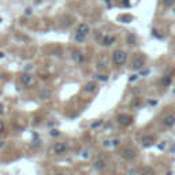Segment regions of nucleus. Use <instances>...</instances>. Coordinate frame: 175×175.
<instances>
[{
  "mask_svg": "<svg viewBox=\"0 0 175 175\" xmlns=\"http://www.w3.org/2000/svg\"><path fill=\"white\" fill-rule=\"evenodd\" d=\"M126 60H127V53L125 51H122V49L114 51V53H112V62L116 66H123L126 63Z\"/></svg>",
  "mask_w": 175,
  "mask_h": 175,
  "instance_id": "nucleus-1",
  "label": "nucleus"
},
{
  "mask_svg": "<svg viewBox=\"0 0 175 175\" xmlns=\"http://www.w3.org/2000/svg\"><path fill=\"white\" fill-rule=\"evenodd\" d=\"M131 122H133V118H131L130 115H126V114L118 115V123H119V125L129 126V125H131Z\"/></svg>",
  "mask_w": 175,
  "mask_h": 175,
  "instance_id": "nucleus-2",
  "label": "nucleus"
},
{
  "mask_svg": "<svg viewBox=\"0 0 175 175\" xmlns=\"http://www.w3.org/2000/svg\"><path fill=\"white\" fill-rule=\"evenodd\" d=\"M19 79H21V84L23 85V86H26V88L34 84V78H33V77L30 75V74H26V73L22 74L21 78H19Z\"/></svg>",
  "mask_w": 175,
  "mask_h": 175,
  "instance_id": "nucleus-3",
  "label": "nucleus"
},
{
  "mask_svg": "<svg viewBox=\"0 0 175 175\" xmlns=\"http://www.w3.org/2000/svg\"><path fill=\"white\" fill-rule=\"evenodd\" d=\"M66 150H67V145L64 144V142H56L53 146V153L55 155H63V153H66Z\"/></svg>",
  "mask_w": 175,
  "mask_h": 175,
  "instance_id": "nucleus-4",
  "label": "nucleus"
},
{
  "mask_svg": "<svg viewBox=\"0 0 175 175\" xmlns=\"http://www.w3.org/2000/svg\"><path fill=\"white\" fill-rule=\"evenodd\" d=\"M145 64V57L144 56H137L133 60V68L134 70H141Z\"/></svg>",
  "mask_w": 175,
  "mask_h": 175,
  "instance_id": "nucleus-5",
  "label": "nucleus"
},
{
  "mask_svg": "<svg viewBox=\"0 0 175 175\" xmlns=\"http://www.w3.org/2000/svg\"><path fill=\"white\" fill-rule=\"evenodd\" d=\"M136 155H137V152L133 149V148H126L122 153V157L126 159V160H133V159L136 157Z\"/></svg>",
  "mask_w": 175,
  "mask_h": 175,
  "instance_id": "nucleus-6",
  "label": "nucleus"
},
{
  "mask_svg": "<svg viewBox=\"0 0 175 175\" xmlns=\"http://www.w3.org/2000/svg\"><path fill=\"white\" fill-rule=\"evenodd\" d=\"M77 33H79V34H82V36H85V37H86V36L90 33L89 25H88V23H79L78 27H77Z\"/></svg>",
  "mask_w": 175,
  "mask_h": 175,
  "instance_id": "nucleus-7",
  "label": "nucleus"
},
{
  "mask_svg": "<svg viewBox=\"0 0 175 175\" xmlns=\"http://www.w3.org/2000/svg\"><path fill=\"white\" fill-rule=\"evenodd\" d=\"M163 125L167 126V127H171V126L175 125V116L174 115H166L163 119Z\"/></svg>",
  "mask_w": 175,
  "mask_h": 175,
  "instance_id": "nucleus-8",
  "label": "nucleus"
},
{
  "mask_svg": "<svg viewBox=\"0 0 175 175\" xmlns=\"http://www.w3.org/2000/svg\"><path fill=\"white\" fill-rule=\"evenodd\" d=\"M115 41H116V38H115L114 36H104L101 43H103L104 46H109V45H112V44H115Z\"/></svg>",
  "mask_w": 175,
  "mask_h": 175,
  "instance_id": "nucleus-9",
  "label": "nucleus"
},
{
  "mask_svg": "<svg viewBox=\"0 0 175 175\" xmlns=\"http://www.w3.org/2000/svg\"><path fill=\"white\" fill-rule=\"evenodd\" d=\"M141 142L144 146H152V145L155 144V138H153L152 136H145L144 138L141 139Z\"/></svg>",
  "mask_w": 175,
  "mask_h": 175,
  "instance_id": "nucleus-10",
  "label": "nucleus"
},
{
  "mask_svg": "<svg viewBox=\"0 0 175 175\" xmlns=\"http://www.w3.org/2000/svg\"><path fill=\"white\" fill-rule=\"evenodd\" d=\"M97 89V84H96V82H88L86 85H85L84 86V90L85 92H88V93H92V92H94V90Z\"/></svg>",
  "mask_w": 175,
  "mask_h": 175,
  "instance_id": "nucleus-11",
  "label": "nucleus"
},
{
  "mask_svg": "<svg viewBox=\"0 0 175 175\" xmlns=\"http://www.w3.org/2000/svg\"><path fill=\"white\" fill-rule=\"evenodd\" d=\"M73 59L75 60L77 63H82V62L85 60V56L82 55L81 51H74V52H73Z\"/></svg>",
  "mask_w": 175,
  "mask_h": 175,
  "instance_id": "nucleus-12",
  "label": "nucleus"
},
{
  "mask_svg": "<svg viewBox=\"0 0 175 175\" xmlns=\"http://www.w3.org/2000/svg\"><path fill=\"white\" fill-rule=\"evenodd\" d=\"M93 167H94L96 170H103L107 167V163H105V160H103V159H98V160H96L94 163H93Z\"/></svg>",
  "mask_w": 175,
  "mask_h": 175,
  "instance_id": "nucleus-13",
  "label": "nucleus"
},
{
  "mask_svg": "<svg viewBox=\"0 0 175 175\" xmlns=\"http://www.w3.org/2000/svg\"><path fill=\"white\" fill-rule=\"evenodd\" d=\"M49 97H51V92H49L48 89L41 90L40 94H38V98H41V100H48Z\"/></svg>",
  "mask_w": 175,
  "mask_h": 175,
  "instance_id": "nucleus-14",
  "label": "nucleus"
},
{
  "mask_svg": "<svg viewBox=\"0 0 175 175\" xmlns=\"http://www.w3.org/2000/svg\"><path fill=\"white\" fill-rule=\"evenodd\" d=\"M171 82H172V79H171V77H168V75H166V77L161 78V85H163V86H170Z\"/></svg>",
  "mask_w": 175,
  "mask_h": 175,
  "instance_id": "nucleus-15",
  "label": "nucleus"
},
{
  "mask_svg": "<svg viewBox=\"0 0 175 175\" xmlns=\"http://www.w3.org/2000/svg\"><path fill=\"white\" fill-rule=\"evenodd\" d=\"M136 36H134V34H129L127 36V44H129V45H131V46H133V45H136Z\"/></svg>",
  "mask_w": 175,
  "mask_h": 175,
  "instance_id": "nucleus-16",
  "label": "nucleus"
},
{
  "mask_svg": "<svg viewBox=\"0 0 175 175\" xmlns=\"http://www.w3.org/2000/svg\"><path fill=\"white\" fill-rule=\"evenodd\" d=\"M163 4L167 5V7H172L175 4V0H163Z\"/></svg>",
  "mask_w": 175,
  "mask_h": 175,
  "instance_id": "nucleus-17",
  "label": "nucleus"
},
{
  "mask_svg": "<svg viewBox=\"0 0 175 175\" xmlns=\"http://www.w3.org/2000/svg\"><path fill=\"white\" fill-rule=\"evenodd\" d=\"M74 38H75V41H84L85 40V36H82V34H79V33H75V36H74Z\"/></svg>",
  "mask_w": 175,
  "mask_h": 175,
  "instance_id": "nucleus-18",
  "label": "nucleus"
},
{
  "mask_svg": "<svg viewBox=\"0 0 175 175\" xmlns=\"http://www.w3.org/2000/svg\"><path fill=\"white\" fill-rule=\"evenodd\" d=\"M141 172H142V174H153L155 171H153L152 168H148V167H146V168H142Z\"/></svg>",
  "mask_w": 175,
  "mask_h": 175,
  "instance_id": "nucleus-19",
  "label": "nucleus"
},
{
  "mask_svg": "<svg viewBox=\"0 0 175 175\" xmlns=\"http://www.w3.org/2000/svg\"><path fill=\"white\" fill-rule=\"evenodd\" d=\"M96 78H97L98 81H104V82H105L107 79H108V77H107V75H96Z\"/></svg>",
  "mask_w": 175,
  "mask_h": 175,
  "instance_id": "nucleus-20",
  "label": "nucleus"
},
{
  "mask_svg": "<svg viewBox=\"0 0 175 175\" xmlns=\"http://www.w3.org/2000/svg\"><path fill=\"white\" fill-rule=\"evenodd\" d=\"M101 125H103V120H98V122L93 123V125H92V127H93V129H96V127H100Z\"/></svg>",
  "mask_w": 175,
  "mask_h": 175,
  "instance_id": "nucleus-21",
  "label": "nucleus"
},
{
  "mask_svg": "<svg viewBox=\"0 0 175 175\" xmlns=\"http://www.w3.org/2000/svg\"><path fill=\"white\" fill-rule=\"evenodd\" d=\"M51 136L57 137V136H59V131H57V130H52V131H51Z\"/></svg>",
  "mask_w": 175,
  "mask_h": 175,
  "instance_id": "nucleus-22",
  "label": "nucleus"
},
{
  "mask_svg": "<svg viewBox=\"0 0 175 175\" xmlns=\"http://www.w3.org/2000/svg\"><path fill=\"white\" fill-rule=\"evenodd\" d=\"M119 139H114V141H112V145H114V146H118V145H119Z\"/></svg>",
  "mask_w": 175,
  "mask_h": 175,
  "instance_id": "nucleus-23",
  "label": "nucleus"
},
{
  "mask_svg": "<svg viewBox=\"0 0 175 175\" xmlns=\"http://www.w3.org/2000/svg\"><path fill=\"white\" fill-rule=\"evenodd\" d=\"M137 78H138V75H136V74H134V75H131V77H130V82H131V81H136Z\"/></svg>",
  "mask_w": 175,
  "mask_h": 175,
  "instance_id": "nucleus-24",
  "label": "nucleus"
},
{
  "mask_svg": "<svg viewBox=\"0 0 175 175\" xmlns=\"http://www.w3.org/2000/svg\"><path fill=\"white\" fill-rule=\"evenodd\" d=\"M133 105H134V107H136V105H139V100H138V98L133 101Z\"/></svg>",
  "mask_w": 175,
  "mask_h": 175,
  "instance_id": "nucleus-25",
  "label": "nucleus"
},
{
  "mask_svg": "<svg viewBox=\"0 0 175 175\" xmlns=\"http://www.w3.org/2000/svg\"><path fill=\"white\" fill-rule=\"evenodd\" d=\"M25 14H26V15H30V14H32V10H30V8H26V11H25Z\"/></svg>",
  "mask_w": 175,
  "mask_h": 175,
  "instance_id": "nucleus-26",
  "label": "nucleus"
},
{
  "mask_svg": "<svg viewBox=\"0 0 175 175\" xmlns=\"http://www.w3.org/2000/svg\"><path fill=\"white\" fill-rule=\"evenodd\" d=\"M4 112V107H3V104H0V115Z\"/></svg>",
  "mask_w": 175,
  "mask_h": 175,
  "instance_id": "nucleus-27",
  "label": "nucleus"
},
{
  "mask_svg": "<svg viewBox=\"0 0 175 175\" xmlns=\"http://www.w3.org/2000/svg\"><path fill=\"white\" fill-rule=\"evenodd\" d=\"M3 129H4V125H3V122H2V120H0V133H2V131H3Z\"/></svg>",
  "mask_w": 175,
  "mask_h": 175,
  "instance_id": "nucleus-28",
  "label": "nucleus"
},
{
  "mask_svg": "<svg viewBox=\"0 0 175 175\" xmlns=\"http://www.w3.org/2000/svg\"><path fill=\"white\" fill-rule=\"evenodd\" d=\"M123 4H125V5H129V0H123Z\"/></svg>",
  "mask_w": 175,
  "mask_h": 175,
  "instance_id": "nucleus-29",
  "label": "nucleus"
},
{
  "mask_svg": "<svg viewBox=\"0 0 175 175\" xmlns=\"http://www.w3.org/2000/svg\"><path fill=\"white\" fill-rule=\"evenodd\" d=\"M3 56H4V53H2V52H0V59H2Z\"/></svg>",
  "mask_w": 175,
  "mask_h": 175,
  "instance_id": "nucleus-30",
  "label": "nucleus"
},
{
  "mask_svg": "<svg viewBox=\"0 0 175 175\" xmlns=\"http://www.w3.org/2000/svg\"><path fill=\"white\" fill-rule=\"evenodd\" d=\"M0 22H2V19H0Z\"/></svg>",
  "mask_w": 175,
  "mask_h": 175,
  "instance_id": "nucleus-31",
  "label": "nucleus"
},
{
  "mask_svg": "<svg viewBox=\"0 0 175 175\" xmlns=\"http://www.w3.org/2000/svg\"><path fill=\"white\" fill-rule=\"evenodd\" d=\"M174 93H175V90H174Z\"/></svg>",
  "mask_w": 175,
  "mask_h": 175,
  "instance_id": "nucleus-32",
  "label": "nucleus"
},
{
  "mask_svg": "<svg viewBox=\"0 0 175 175\" xmlns=\"http://www.w3.org/2000/svg\"><path fill=\"white\" fill-rule=\"evenodd\" d=\"M174 11H175V10H174Z\"/></svg>",
  "mask_w": 175,
  "mask_h": 175,
  "instance_id": "nucleus-33",
  "label": "nucleus"
}]
</instances>
